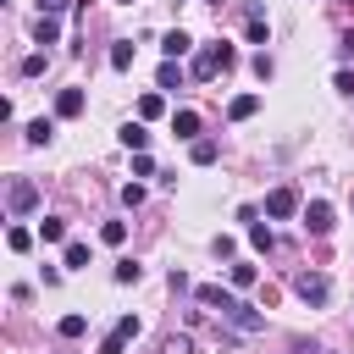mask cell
Masks as SVG:
<instances>
[{
	"label": "cell",
	"mask_w": 354,
	"mask_h": 354,
	"mask_svg": "<svg viewBox=\"0 0 354 354\" xmlns=\"http://www.w3.org/2000/svg\"><path fill=\"white\" fill-rule=\"evenodd\" d=\"M100 243H111V249L127 243V221H105V227H100Z\"/></svg>",
	"instance_id": "44dd1931"
},
{
	"label": "cell",
	"mask_w": 354,
	"mask_h": 354,
	"mask_svg": "<svg viewBox=\"0 0 354 354\" xmlns=\"http://www.w3.org/2000/svg\"><path fill=\"white\" fill-rule=\"evenodd\" d=\"M216 155H221L216 138H194V144H188V160H194V166H216Z\"/></svg>",
	"instance_id": "8fae6325"
},
{
	"label": "cell",
	"mask_w": 354,
	"mask_h": 354,
	"mask_svg": "<svg viewBox=\"0 0 354 354\" xmlns=\"http://www.w3.org/2000/svg\"><path fill=\"white\" fill-rule=\"evenodd\" d=\"M66 6H72V0H39V17H61Z\"/></svg>",
	"instance_id": "4dcf8cb0"
},
{
	"label": "cell",
	"mask_w": 354,
	"mask_h": 354,
	"mask_svg": "<svg viewBox=\"0 0 354 354\" xmlns=\"http://www.w3.org/2000/svg\"><path fill=\"white\" fill-rule=\"evenodd\" d=\"M216 72H227V61H221V44H205V50L194 55V66H188V77H194V83H210Z\"/></svg>",
	"instance_id": "277c9868"
},
{
	"label": "cell",
	"mask_w": 354,
	"mask_h": 354,
	"mask_svg": "<svg viewBox=\"0 0 354 354\" xmlns=\"http://www.w3.org/2000/svg\"><path fill=\"white\" fill-rule=\"evenodd\" d=\"M39 238H44V243H61V238H66V221H61V216H44V221H39Z\"/></svg>",
	"instance_id": "ac0fdd59"
},
{
	"label": "cell",
	"mask_w": 354,
	"mask_h": 354,
	"mask_svg": "<svg viewBox=\"0 0 354 354\" xmlns=\"http://www.w3.org/2000/svg\"><path fill=\"white\" fill-rule=\"evenodd\" d=\"M83 111V88H61L55 94V116H77Z\"/></svg>",
	"instance_id": "4fadbf2b"
},
{
	"label": "cell",
	"mask_w": 354,
	"mask_h": 354,
	"mask_svg": "<svg viewBox=\"0 0 354 354\" xmlns=\"http://www.w3.org/2000/svg\"><path fill=\"white\" fill-rule=\"evenodd\" d=\"M254 277H260L254 266H232V271H227V282H232V288H254Z\"/></svg>",
	"instance_id": "d4e9b609"
},
{
	"label": "cell",
	"mask_w": 354,
	"mask_h": 354,
	"mask_svg": "<svg viewBox=\"0 0 354 354\" xmlns=\"http://www.w3.org/2000/svg\"><path fill=\"white\" fill-rule=\"evenodd\" d=\"M177 83H183V66L166 61V66H160V88H177Z\"/></svg>",
	"instance_id": "4316f807"
},
{
	"label": "cell",
	"mask_w": 354,
	"mask_h": 354,
	"mask_svg": "<svg viewBox=\"0 0 354 354\" xmlns=\"http://www.w3.org/2000/svg\"><path fill=\"white\" fill-rule=\"evenodd\" d=\"M243 28H249V44H266V33H271V22H266L260 6H249V22H243Z\"/></svg>",
	"instance_id": "7c38bea8"
},
{
	"label": "cell",
	"mask_w": 354,
	"mask_h": 354,
	"mask_svg": "<svg viewBox=\"0 0 354 354\" xmlns=\"http://www.w3.org/2000/svg\"><path fill=\"white\" fill-rule=\"evenodd\" d=\"M171 133L177 138H199V111H177L171 116Z\"/></svg>",
	"instance_id": "5bb4252c"
},
{
	"label": "cell",
	"mask_w": 354,
	"mask_h": 354,
	"mask_svg": "<svg viewBox=\"0 0 354 354\" xmlns=\"http://www.w3.org/2000/svg\"><path fill=\"white\" fill-rule=\"evenodd\" d=\"M293 210H304V205H299V188H293V183H282V188H271V194H266V216L288 221Z\"/></svg>",
	"instance_id": "5b68a950"
},
{
	"label": "cell",
	"mask_w": 354,
	"mask_h": 354,
	"mask_svg": "<svg viewBox=\"0 0 354 354\" xmlns=\"http://www.w3.org/2000/svg\"><path fill=\"white\" fill-rule=\"evenodd\" d=\"M55 33H61L55 17H39V22H33V39H39V44H55Z\"/></svg>",
	"instance_id": "d6986e66"
},
{
	"label": "cell",
	"mask_w": 354,
	"mask_h": 354,
	"mask_svg": "<svg viewBox=\"0 0 354 354\" xmlns=\"http://www.w3.org/2000/svg\"><path fill=\"white\" fill-rule=\"evenodd\" d=\"M138 277H144L138 260H122V266H116V282H138Z\"/></svg>",
	"instance_id": "83f0119b"
},
{
	"label": "cell",
	"mask_w": 354,
	"mask_h": 354,
	"mask_svg": "<svg viewBox=\"0 0 354 354\" xmlns=\"http://www.w3.org/2000/svg\"><path fill=\"white\" fill-rule=\"evenodd\" d=\"M337 94H354V72H348V66L337 72Z\"/></svg>",
	"instance_id": "1f68e13d"
},
{
	"label": "cell",
	"mask_w": 354,
	"mask_h": 354,
	"mask_svg": "<svg viewBox=\"0 0 354 354\" xmlns=\"http://www.w3.org/2000/svg\"><path fill=\"white\" fill-rule=\"evenodd\" d=\"M33 205H39V183H28V177H11V183H6V210H11V216H28Z\"/></svg>",
	"instance_id": "7a4b0ae2"
},
{
	"label": "cell",
	"mask_w": 354,
	"mask_h": 354,
	"mask_svg": "<svg viewBox=\"0 0 354 354\" xmlns=\"http://www.w3.org/2000/svg\"><path fill=\"white\" fill-rule=\"evenodd\" d=\"M249 243H254L260 254H271V249H277V238H271V227H260V221L249 227Z\"/></svg>",
	"instance_id": "7402d4cb"
},
{
	"label": "cell",
	"mask_w": 354,
	"mask_h": 354,
	"mask_svg": "<svg viewBox=\"0 0 354 354\" xmlns=\"http://www.w3.org/2000/svg\"><path fill=\"white\" fill-rule=\"evenodd\" d=\"M160 50H166V61H183V55H188V50H194V39H188V33H183V28H171V33H166V39H160Z\"/></svg>",
	"instance_id": "9c48e42d"
},
{
	"label": "cell",
	"mask_w": 354,
	"mask_h": 354,
	"mask_svg": "<svg viewBox=\"0 0 354 354\" xmlns=\"http://www.w3.org/2000/svg\"><path fill=\"white\" fill-rule=\"evenodd\" d=\"M111 66H116V72L133 66V39H116V44H111Z\"/></svg>",
	"instance_id": "2e32d148"
},
{
	"label": "cell",
	"mask_w": 354,
	"mask_h": 354,
	"mask_svg": "<svg viewBox=\"0 0 354 354\" xmlns=\"http://www.w3.org/2000/svg\"><path fill=\"white\" fill-rule=\"evenodd\" d=\"M50 138H55V122H50V116L28 122V144H50Z\"/></svg>",
	"instance_id": "e0dca14e"
},
{
	"label": "cell",
	"mask_w": 354,
	"mask_h": 354,
	"mask_svg": "<svg viewBox=\"0 0 354 354\" xmlns=\"http://www.w3.org/2000/svg\"><path fill=\"white\" fill-rule=\"evenodd\" d=\"M122 6H133V0H122Z\"/></svg>",
	"instance_id": "836d02e7"
},
{
	"label": "cell",
	"mask_w": 354,
	"mask_h": 354,
	"mask_svg": "<svg viewBox=\"0 0 354 354\" xmlns=\"http://www.w3.org/2000/svg\"><path fill=\"white\" fill-rule=\"evenodd\" d=\"M122 144H127L133 155H144V144H149V133H144V122H127V127H122Z\"/></svg>",
	"instance_id": "9a60e30c"
},
{
	"label": "cell",
	"mask_w": 354,
	"mask_h": 354,
	"mask_svg": "<svg viewBox=\"0 0 354 354\" xmlns=\"http://www.w3.org/2000/svg\"><path fill=\"white\" fill-rule=\"evenodd\" d=\"M160 354H194V337H188V332H171V337L160 343Z\"/></svg>",
	"instance_id": "cb8c5ba5"
},
{
	"label": "cell",
	"mask_w": 354,
	"mask_h": 354,
	"mask_svg": "<svg viewBox=\"0 0 354 354\" xmlns=\"http://www.w3.org/2000/svg\"><path fill=\"white\" fill-rule=\"evenodd\" d=\"M293 293H299L304 304H326V299H332V277H326V271H299V277H293Z\"/></svg>",
	"instance_id": "6da1fadb"
},
{
	"label": "cell",
	"mask_w": 354,
	"mask_h": 354,
	"mask_svg": "<svg viewBox=\"0 0 354 354\" xmlns=\"http://www.w3.org/2000/svg\"><path fill=\"white\" fill-rule=\"evenodd\" d=\"M138 337V315H122L105 337H100V354H127V343Z\"/></svg>",
	"instance_id": "3957f363"
},
{
	"label": "cell",
	"mask_w": 354,
	"mask_h": 354,
	"mask_svg": "<svg viewBox=\"0 0 354 354\" xmlns=\"http://www.w3.org/2000/svg\"><path fill=\"white\" fill-rule=\"evenodd\" d=\"M6 243L22 254V249H33V232H28V227H11V232H6Z\"/></svg>",
	"instance_id": "484cf974"
},
{
	"label": "cell",
	"mask_w": 354,
	"mask_h": 354,
	"mask_svg": "<svg viewBox=\"0 0 354 354\" xmlns=\"http://www.w3.org/2000/svg\"><path fill=\"white\" fill-rule=\"evenodd\" d=\"M299 216H304V232H310V238H326V232H332V205H326V199H310Z\"/></svg>",
	"instance_id": "52a82bcc"
},
{
	"label": "cell",
	"mask_w": 354,
	"mask_h": 354,
	"mask_svg": "<svg viewBox=\"0 0 354 354\" xmlns=\"http://www.w3.org/2000/svg\"><path fill=\"white\" fill-rule=\"evenodd\" d=\"M55 332H61V337H83V332H88V315H61Z\"/></svg>",
	"instance_id": "603a6c76"
},
{
	"label": "cell",
	"mask_w": 354,
	"mask_h": 354,
	"mask_svg": "<svg viewBox=\"0 0 354 354\" xmlns=\"http://www.w3.org/2000/svg\"><path fill=\"white\" fill-rule=\"evenodd\" d=\"M337 55H343V61H354V33H343V39H337Z\"/></svg>",
	"instance_id": "d6a6232c"
},
{
	"label": "cell",
	"mask_w": 354,
	"mask_h": 354,
	"mask_svg": "<svg viewBox=\"0 0 354 354\" xmlns=\"http://www.w3.org/2000/svg\"><path fill=\"white\" fill-rule=\"evenodd\" d=\"M254 111H260V94H232V100H227V116H232V122H249Z\"/></svg>",
	"instance_id": "30bf717a"
},
{
	"label": "cell",
	"mask_w": 354,
	"mask_h": 354,
	"mask_svg": "<svg viewBox=\"0 0 354 354\" xmlns=\"http://www.w3.org/2000/svg\"><path fill=\"white\" fill-rule=\"evenodd\" d=\"M160 111H166L160 94H138V122H149V116H160Z\"/></svg>",
	"instance_id": "ffe728a7"
},
{
	"label": "cell",
	"mask_w": 354,
	"mask_h": 354,
	"mask_svg": "<svg viewBox=\"0 0 354 354\" xmlns=\"http://www.w3.org/2000/svg\"><path fill=\"white\" fill-rule=\"evenodd\" d=\"M221 321H227L232 332H243V337H249V332H266V315H260L254 304H243V299H238V304H232V310H227Z\"/></svg>",
	"instance_id": "8992f818"
},
{
	"label": "cell",
	"mask_w": 354,
	"mask_h": 354,
	"mask_svg": "<svg viewBox=\"0 0 354 354\" xmlns=\"http://www.w3.org/2000/svg\"><path fill=\"white\" fill-rule=\"evenodd\" d=\"M348 6H354V0H348Z\"/></svg>",
	"instance_id": "e575fe53"
},
{
	"label": "cell",
	"mask_w": 354,
	"mask_h": 354,
	"mask_svg": "<svg viewBox=\"0 0 354 354\" xmlns=\"http://www.w3.org/2000/svg\"><path fill=\"white\" fill-rule=\"evenodd\" d=\"M66 266H88V243H66Z\"/></svg>",
	"instance_id": "f1b7e54d"
},
{
	"label": "cell",
	"mask_w": 354,
	"mask_h": 354,
	"mask_svg": "<svg viewBox=\"0 0 354 354\" xmlns=\"http://www.w3.org/2000/svg\"><path fill=\"white\" fill-rule=\"evenodd\" d=\"M133 177H155V160L149 155H133Z\"/></svg>",
	"instance_id": "f546056e"
},
{
	"label": "cell",
	"mask_w": 354,
	"mask_h": 354,
	"mask_svg": "<svg viewBox=\"0 0 354 354\" xmlns=\"http://www.w3.org/2000/svg\"><path fill=\"white\" fill-rule=\"evenodd\" d=\"M194 299H199V304H210V310H221V315H227V310L238 304V299H232V293H227L221 282H199V288H194Z\"/></svg>",
	"instance_id": "ba28073f"
}]
</instances>
